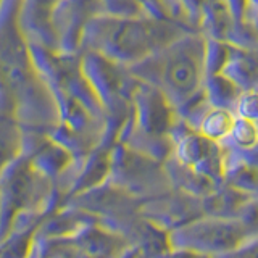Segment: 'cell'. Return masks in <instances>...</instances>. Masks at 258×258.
Wrapping results in <instances>:
<instances>
[{"mask_svg":"<svg viewBox=\"0 0 258 258\" xmlns=\"http://www.w3.org/2000/svg\"><path fill=\"white\" fill-rule=\"evenodd\" d=\"M253 197L231 187L228 184H221L215 192L202 199V208L205 216L215 218H234L237 220L240 210Z\"/></svg>","mask_w":258,"mask_h":258,"instance_id":"13","label":"cell"},{"mask_svg":"<svg viewBox=\"0 0 258 258\" xmlns=\"http://www.w3.org/2000/svg\"><path fill=\"white\" fill-rule=\"evenodd\" d=\"M103 13L102 0H60L50 16L56 52L79 55L87 24Z\"/></svg>","mask_w":258,"mask_h":258,"instance_id":"6","label":"cell"},{"mask_svg":"<svg viewBox=\"0 0 258 258\" xmlns=\"http://www.w3.org/2000/svg\"><path fill=\"white\" fill-rule=\"evenodd\" d=\"M139 215L166 232H171L204 216L202 199L179 190H171L155 199L144 200Z\"/></svg>","mask_w":258,"mask_h":258,"instance_id":"9","label":"cell"},{"mask_svg":"<svg viewBox=\"0 0 258 258\" xmlns=\"http://www.w3.org/2000/svg\"><path fill=\"white\" fill-rule=\"evenodd\" d=\"M60 0H21L20 26L29 44L56 50L50 16Z\"/></svg>","mask_w":258,"mask_h":258,"instance_id":"10","label":"cell"},{"mask_svg":"<svg viewBox=\"0 0 258 258\" xmlns=\"http://www.w3.org/2000/svg\"><path fill=\"white\" fill-rule=\"evenodd\" d=\"M163 165H165V171L168 174V179L171 182V187L174 190L204 199L220 187V184H216L215 181L210 179V177L181 165L179 161H176L174 157L168 158Z\"/></svg>","mask_w":258,"mask_h":258,"instance_id":"11","label":"cell"},{"mask_svg":"<svg viewBox=\"0 0 258 258\" xmlns=\"http://www.w3.org/2000/svg\"><path fill=\"white\" fill-rule=\"evenodd\" d=\"M248 237L252 236L239 220L204 215L169 232V247L216 256L236 248Z\"/></svg>","mask_w":258,"mask_h":258,"instance_id":"4","label":"cell"},{"mask_svg":"<svg viewBox=\"0 0 258 258\" xmlns=\"http://www.w3.org/2000/svg\"><path fill=\"white\" fill-rule=\"evenodd\" d=\"M236 115L253 121L258 126V91L242 92L236 107Z\"/></svg>","mask_w":258,"mask_h":258,"instance_id":"22","label":"cell"},{"mask_svg":"<svg viewBox=\"0 0 258 258\" xmlns=\"http://www.w3.org/2000/svg\"><path fill=\"white\" fill-rule=\"evenodd\" d=\"M127 70L137 81L158 89L174 110L179 108L204 89L205 36L187 32Z\"/></svg>","mask_w":258,"mask_h":258,"instance_id":"2","label":"cell"},{"mask_svg":"<svg viewBox=\"0 0 258 258\" xmlns=\"http://www.w3.org/2000/svg\"><path fill=\"white\" fill-rule=\"evenodd\" d=\"M21 145V139L18 131L13 127V123L7 119H0V171L12 165L16 155H18V149Z\"/></svg>","mask_w":258,"mask_h":258,"instance_id":"18","label":"cell"},{"mask_svg":"<svg viewBox=\"0 0 258 258\" xmlns=\"http://www.w3.org/2000/svg\"><path fill=\"white\" fill-rule=\"evenodd\" d=\"M187 28L173 21L144 16L99 15L87 24L83 36V52H94L123 67L145 60L185 36Z\"/></svg>","mask_w":258,"mask_h":258,"instance_id":"1","label":"cell"},{"mask_svg":"<svg viewBox=\"0 0 258 258\" xmlns=\"http://www.w3.org/2000/svg\"><path fill=\"white\" fill-rule=\"evenodd\" d=\"M213 258H258V236H252L229 252Z\"/></svg>","mask_w":258,"mask_h":258,"instance_id":"23","label":"cell"},{"mask_svg":"<svg viewBox=\"0 0 258 258\" xmlns=\"http://www.w3.org/2000/svg\"><path fill=\"white\" fill-rule=\"evenodd\" d=\"M221 75L229 78L242 92L258 91V50L232 47L231 58Z\"/></svg>","mask_w":258,"mask_h":258,"instance_id":"12","label":"cell"},{"mask_svg":"<svg viewBox=\"0 0 258 258\" xmlns=\"http://www.w3.org/2000/svg\"><path fill=\"white\" fill-rule=\"evenodd\" d=\"M224 142H228L234 149L242 152L252 150L258 145V126L253 121L237 116L229 139Z\"/></svg>","mask_w":258,"mask_h":258,"instance_id":"19","label":"cell"},{"mask_svg":"<svg viewBox=\"0 0 258 258\" xmlns=\"http://www.w3.org/2000/svg\"><path fill=\"white\" fill-rule=\"evenodd\" d=\"M252 4H253V0H252Z\"/></svg>","mask_w":258,"mask_h":258,"instance_id":"30","label":"cell"},{"mask_svg":"<svg viewBox=\"0 0 258 258\" xmlns=\"http://www.w3.org/2000/svg\"><path fill=\"white\" fill-rule=\"evenodd\" d=\"M32 236L34 231L28 229L5 239L0 245V258H28L32 250Z\"/></svg>","mask_w":258,"mask_h":258,"instance_id":"20","label":"cell"},{"mask_svg":"<svg viewBox=\"0 0 258 258\" xmlns=\"http://www.w3.org/2000/svg\"><path fill=\"white\" fill-rule=\"evenodd\" d=\"M237 115L234 111L223 108H210L204 119L200 121L197 131L216 144H223L229 139Z\"/></svg>","mask_w":258,"mask_h":258,"instance_id":"16","label":"cell"},{"mask_svg":"<svg viewBox=\"0 0 258 258\" xmlns=\"http://www.w3.org/2000/svg\"><path fill=\"white\" fill-rule=\"evenodd\" d=\"M174 144L173 157L181 165L210 177L216 184L224 182V147L207 139L177 116L169 133Z\"/></svg>","mask_w":258,"mask_h":258,"instance_id":"5","label":"cell"},{"mask_svg":"<svg viewBox=\"0 0 258 258\" xmlns=\"http://www.w3.org/2000/svg\"><path fill=\"white\" fill-rule=\"evenodd\" d=\"M134 127L153 137H169L177 119L176 110L158 89L137 81L133 94Z\"/></svg>","mask_w":258,"mask_h":258,"instance_id":"8","label":"cell"},{"mask_svg":"<svg viewBox=\"0 0 258 258\" xmlns=\"http://www.w3.org/2000/svg\"><path fill=\"white\" fill-rule=\"evenodd\" d=\"M139 2L142 4L145 13L152 16V18L169 21L165 15V8H163V2H161V0H139Z\"/></svg>","mask_w":258,"mask_h":258,"instance_id":"25","label":"cell"},{"mask_svg":"<svg viewBox=\"0 0 258 258\" xmlns=\"http://www.w3.org/2000/svg\"><path fill=\"white\" fill-rule=\"evenodd\" d=\"M157 258H213L205 253L192 252V250H182V248H169L168 252L161 253Z\"/></svg>","mask_w":258,"mask_h":258,"instance_id":"26","label":"cell"},{"mask_svg":"<svg viewBox=\"0 0 258 258\" xmlns=\"http://www.w3.org/2000/svg\"><path fill=\"white\" fill-rule=\"evenodd\" d=\"M204 91L208 103L213 108H223L236 113L237 102L242 95L240 89L224 75L207 76L204 83Z\"/></svg>","mask_w":258,"mask_h":258,"instance_id":"14","label":"cell"},{"mask_svg":"<svg viewBox=\"0 0 258 258\" xmlns=\"http://www.w3.org/2000/svg\"><path fill=\"white\" fill-rule=\"evenodd\" d=\"M228 5L229 12L232 15V18L236 23H244L247 18V13L252 7V0H224Z\"/></svg>","mask_w":258,"mask_h":258,"instance_id":"24","label":"cell"},{"mask_svg":"<svg viewBox=\"0 0 258 258\" xmlns=\"http://www.w3.org/2000/svg\"><path fill=\"white\" fill-rule=\"evenodd\" d=\"M2 4H4V0H0V8H2Z\"/></svg>","mask_w":258,"mask_h":258,"instance_id":"29","label":"cell"},{"mask_svg":"<svg viewBox=\"0 0 258 258\" xmlns=\"http://www.w3.org/2000/svg\"><path fill=\"white\" fill-rule=\"evenodd\" d=\"M232 45L218 39L205 37V78L221 75L231 58Z\"/></svg>","mask_w":258,"mask_h":258,"instance_id":"17","label":"cell"},{"mask_svg":"<svg viewBox=\"0 0 258 258\" xmlns=\"http://www.w3.org/2000/svg\"><path fill=\"white\" fill-rule=\"evenodd\" d=\"M161 2L169 21L181 24L192 32H200L205 0H161Z\"/></svg>","mask_w":258,"mask_h":258,"instance_id":"15","label":"cell"},{"mask_svg":"<svg viewBox=\"0 0 258 258\" xmlns=\"http://www.w3.org/2000/svg\"><path fill=\"white\" fill-rule=\"evenodd\" d=\"M253 5H255V7H258V0H253Z\"/></svg>","mask_w":258,"mask_h":258,"instance_id":"28","label":"cell"},{"mask_svg":"<svg viewBox=\"0 0 258 258\" xmlns=\"http://www.w3.org/2000/svg\"><path fill=\"white\" fill-rule=\"evenodd\" d=\"M105 13L113 16H144L147 15L139 0H102Z\"/></svg>","mask_w":258,"mask_h":258,"instance_id":"21","label":"cell"},{"mask_svg":"<svg viewBox=\"0 0 258 258\" xmlns=\"http://www.w3.org/2000/svg\"><path fill=\"white\" fill-rule=\"evenodd\" d=\"M0 173V223L5 229V224L15 221L16 215L36 200L37 181L44 179V176L39 174L29 161H13Z\"/></svg>","mask_w":258,"mask_h":258,"instance_id":"7","label":"cell"},{"mask_svg":"<svg viewBox=\"0 0 258 258\" xmlns=\"http://www.w3.org/2000/svg\"><path fill=\"white\" fill-rule=\"evenodd\" d=\"M228 144V142H226ZM229 145V144H228ZM232 147V145H231ZM234 149V147H232ZM234 152H236V155L242 160V161H245L247 165H250L252 168H255L256 171H258V145L255 149L252 150H245V152H242V150H237V149H234Z\"/></svg>","mask_w":258,"mask_h":258,"instance_id":"27","label":"cell"},{"mask_svg":"<svg viewBox=\"0 0 258 258\" xmlns=\"http://www.w3.org/2000/svg\"><path fill=\"white\" fill-rule=\"evenodd\" d=\"M110 182L131 194L141 202L174 190L165 171V165L116 142L110 150Z\"/></svg>","mask_w":258,"mask_h":258,"instance_id":"3","label":"cell"}]
</instances>
